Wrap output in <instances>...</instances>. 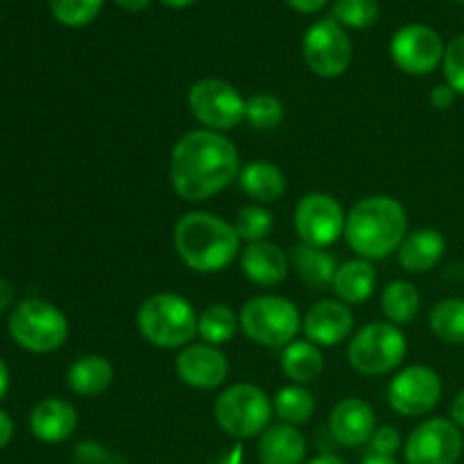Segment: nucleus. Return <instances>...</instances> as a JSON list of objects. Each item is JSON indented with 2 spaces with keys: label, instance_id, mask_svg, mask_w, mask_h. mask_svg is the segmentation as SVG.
<instances>
[{
  "label": "nucleus",
  "instance_id": "obj_1",
  "mask_svg": "<svg viewBox=\"0 0 464 464\" xmlns=\"http://www.w3.org/2000/svg\"><path fill=\"white\" fill-rule=\"evenodd\" d=\"M238 150L227 136L193 130L181 136L170 154V184L186 202H204L238 177Z\"/></svg>",
  "mask_w": 464,
  "mask_h": 464
},
{
  "label": "nucleus",
  "instance_id": "obj_2",
  "mask_svg": "<svg viewBox=\"0 0 464 464\" xmlns=\"http://www.w3.org/2000/svg\"><path fill=\"white\" fill-rule=\"evenodd\" d=\"M406 234V208L388 195L361 199L344 222V238L349 247L365 261H381L397 252Z\"/></svg>",
  "mask_w": 464,
  "mask_h": 464
},
{
  "label": "nucleus",
  "instance_id": "obj_3",
  "mask_svg": "<svg viewBox=\"0 0 464 464\" xmlns=\"http://www.w3.org/2000/svg\"><path fill=\"white\" fill-rule=\"evenodd\" d=\"M175 249L195 272H220L238 254L240 238L222 218L204 211L186 213L175 225Z\"/></svg>",
  "mask_w": 464,
  "mask_h": 464
},
{
  "label": "nucleus",
  "instance_id": "obj_4",
  "mask_svg": "<svg viewBox=\"0 0 464 464\" xmlns=\"http://www.w3.org/2000/svg\"><path fill=\"white\" fill-rule=\"evenodd\" d=\"M198 313L188 299L172 293L152 295L136 313L140 335L161 349L188 347L198 335Z\"/></svg>",
  "mask_w": 464,
  "mask_h": 464
},
{
  "label": "nucleus",
  "instance_id": "obj_5",
  "mask_svg": "<svg viewBox=\"0 0 464 464\" xmlns=\"http://www.w3.org/2000/svg\"><path fill=\"white\" fill-rule=\"evenodd\" d=\"M240 329L252 343L267 349H284L302 329V315L290 299L279 295H258L240 308Z\"/></svg>",
  "mask_w": 464,
  "mask_h": 464
},
{
  "label": "nucleus",
  "instance_id": "obj_6",
  "mask_svg": "<svg viewBox=\"0 0 464 464\" xmlns=\"http://www.w3.org/2000/svg\"><path fill=\"white\" fill-rule=\"evenodd\" d=\"M213 412H216V421L227 435L236 440H249L263 435L270 429L275 408L261 388L238 383L227 388L218 397Z\"/></svg>",
  "mask_w": 464,
  "mask_h": 464
},
{
  "label": "nucleus",
  "instance_id": "obj_7",
  "mask_svg": "<svg viewBox=\"0 0 464 464\" xmlns=\"http://www.w3.org/2000/svg\"><path fill=\"white\" fill-rule=\"evenodd\" d=\"M9 334L18 347L32 353H50L68 338V320L44 299H25L9 315Z\"/></svg>",
  "mask_w": 464,
  "mask_h": 464
},
{
  "label": "nucleus",
  "instance_id": "obj_8",
  "mask_svg": "<svg viewBox=\"0 0 464 464\" xmlns=\"http://www.w3.org/2000/svg\"><path fill=\"white\" fill-rule=\"evenodd\" d=\"M408 352L406 335L392 322H372L349 343V362L358 374L383 376L397 370Z\"/></svg>",
  "mask_w": 464,
  "mask_h": 464
},
{
  "label": "nucleus",
  "instance_id": "obj_9",
  "mask_svg": "<svg viewBox=\"0 0 464 464\" xmlns=\"http://www.w3.org/2000/svg\"><path fill=\"white\" fill-rule=\"evenodd\" d=\"M188 107L193 116L202 122L204 130L227 131L245 121L247 100L229 82L208 77L190 86Z\"/></svg>",
  "mask_w": 464,
  "mask_h": 464
},
{
  "label": "nucleus",
  "instance_id": "obj_10",
  "mask_svg": "<svg viewBox=\"0 0 464 464\" xmlns=\"http://www.w3.org/2000/svg\"><path fill=\"white\" fill-rule=\"evenodd\" d=\"M306 66L320 77H340L352 63V41L338 21L324 18L304 36Z\"/></svg>",
  "mask_w": 464,
  "mask_h": 464
},
{
  "label": "nucleus",
  "instance_id": "obj_11",
  "mask_svg": "<svg viewBox=\"0 0 464 464\" xmlns=\"http://www.w3.org/2000/svg\"><path fill=\"white\" fill-rule=\"evenodd\" d=\"M343 207L335 198L324 193H311L302 198L295 207V229L302 243L313 247H329L344 234Z\"/></svg>",
  "mask_w": 464,
  "mask_h": 464
},
{
  "label": "nucleus",
  "instance_id": "obj_12",
  "mask_svg": "<svg viewBox=\"0 0 464 464\" xmlns=\"http://www.w3.org/2000/svg\"><path fill=\"white\" fill-rule=\"evenodd\" d=\"M442 397V381L438 372L426 365H412L399 372L388 388L392 411L403 417H420L433 411Z\"/></svg>",
  "mask_w": 464,
  "mask_h": 464
},
{
  "label": "nucleus",
  "instance_id": "obj_13",
  "mask_svg": "<svg viewBox=\"0 0 464 464\" xmlns=\"http://www.w3.org/2000/svg\"><path fill=\"white\" fill-rule=\"evenodd\" d=\"M462 433L451 420L424 421L406 442L408 464H456L462 456Z\"/></svg>",
  "mask_w": 464,
  "mask_h": 464
},
{
  "label": "nucleus",
  "instance_id": "obj_14",
  "mask_svg": "<svg viewBox=\"0 0 464 464\" xmlns=\"http://www.w3.org/2000/svg\"><path fill=\"white\" fill-rule=\"evenodd\" d=\"M442 36L426 25H406L392 36V62L408 75H429L444 59Z\"/></svg>",
  "mask_w": 464,
  "mask_h": 464
},
{
  "label": "nucleus",
  "instance_id": "obj_15",
  "mask_svg": "<svg viewBox=\"0 0 464 464\" xmlns=\"http://www.w3.org/2000/svg\"><path fill=\"white\" fill-rule=\"evenodd\" d=\"M175 370L190 388L216 390L229 376V361L213 344H188L177 356Z\"/></svg>",
  "mask_w": 464,
  "mask_h": 464
},
{
  "label": "nucleus",
  "instance_id": "obj_16",
  "mask_svg": "<svg viewBox=\"0 0 464 464\" xmlns=\"http://www.w3.org/2000/svg\"><path fill=\"white\" fill-rule=\"evenodd\" d=\"M306 340H311L317 347H335L343 343L353 329V315L343 302H317L311 306L302 322Z\"/></svg>",
  "mask_w": 464,
  "mask_h": 464
},
{
  "label": "nucleus",
  "instance_id": "obj_17",
  "mask_svg": "<svg viewBox=\"0 0 464 464\" xmlns=\"http://www.w3.org/2000/svg\"><path fill=\"white\" fill-rule=\"evenodd\" d=\"M329 430L335 442L343 444V447L353 449L367 444L376 430L374 411L362 399H343L331 411Z\"/></svg>",
  "mask_w": 464,
  "mask_h": 464
},
{
  "label": "nucleus",
  "instance_id": "obj_18",
  "mask_svg": "<svg viewBox=\"0 0 464 464\" xmlns=\"http://www.w3.org/2000/svg\"><path fill=\"white\" fill-rule=\"evenodd\" d=\"M243 275L256 285H279L288 276V256L275 243H249L240 254Z\"/></svg>",
  "mask_w": 464,
  "mask_h": 464
},
{
  "label": "nucleus",
  "instance_id": "obj_19",
  "mask_svg": "<svg viewBox=\"0 0 464 464\" xmlns=\"http://www.w3.org/2000/svg\"><path fill=\"white\" fill-rule=\"evenodd\" d=\"M30 426L34 438L41 442H63L75 430L77 411L71 401H63V399H44L32 411Z\"/></svg>",
  "mask_w": 464,
  "mask_h": 464
},
{
  "label": "nucleus",
  "instance_id": "obj_20",
  "mask_svg": "<svg viewBox=\"0 0 464 464\" xmlns=\"http://www.w3.org/2000/svg\"><path fill=\"white\" fill-rule=\"evenodd\" d=\"M447 254V238L438 229H415L399 245V263L411 275L433 270Z\"/></svg>",
  "mask_w": 464,
  "mask_h": 464
},
{
  "label": "nucleus",
  "instance_id": "obj_21",
  "mask_svg": "<svg viewBox=\"0 0 464 464\" xmlns=\"http://www.w3.org/2000/svg\"><path fill=\"white\" fill-rule=\"evenodd\" d=\"M306 458V440L295 426H270L258 442L261 464H302Z\"/></svg>",
  "mask_w": 464,
  "mask_h": 464
},
{
  "label": "nucleus",
  "instance_id": "obj_22",
  "mask_svg": "<svg viewBox=\"0 0 464 464\" xmlns=\"http://www.w3.org/2000/svg\"><path fill=\"white\" fill-rule=\"evenodd\" d=\"M376 270L372 261L356 258L338 267L334 279V293L343 304H362L374 295Z\"/></svg>",
  "mask_w": 464,
  "mask_h": 464
},
{
  "label": "nucleus",
  "instance_id": "obj_23",
  "mask_svg": "<svg viewBox=\"0 0 464 464\" xmlns=\"http://www.w3.org/2000/svg\"><path fill=\"white\" fill-rule=\"evenodd\" d=\"M111 381L113 367L104 356H82L68 370V388L80 397H98Z\"/></svg>",
  "mask_w": 464,
  "mask_h": 464
},
{
  "label": "nucleus",
  "instance_id": "obj_24",
  "mask_svg": "<svg viewBox=\"0 0 464 464\" xmlns=\"http://www.w3.org/2000/svg\"><path fill=\"white\" fill-rule=\"evenodd\" d=\"M293 258V266L297 270L299 279L304 284H308L311 288L320 290L324 285H334L335 272H338V263L331 256L329 252H324L322 247H313V245H297L290 254Z\"/></svg>",
  "mask_w": 464,
  "mask_h": 464
},
{
  "label": "nucleus",
  "instance_id": "obj_25",
  "mask_svg": "<svg viewBox=\"0 0 464 464\" xmlns=\"http://www.w3.org/2000/svg\"><path fill=\"white\" fill-rule=\"evenodd\" d=\"M240 186L256 202L272 204L284 198L285 177L275 163L254 161L240 170Z\"/></svg>",
  "mask_w": 464,
  "mask_h": 464
},
{
  "label": "nucleus",
  "instance_id": "obj_26",
  "mask_svg": "<svg viewBox=\"0 0 464 464\" xmlns=\"http://www.w3.org/2000/svg\"><path fill=\"white\" fill-rule=\"evenodd\" d=\"M281 370L297 385L311 383L324 370V358L317 344L311 340H293L281 352Z\"/></svg>",
  "mask_w": 464,
  "mask_h": 464
},
{
  "label": "nucleus",
  "instance_id": "obj_27",
  "mask_svg": "<svg viewBox=\"0 0 464 464\" xmlns=\"http://www.w3.org/2000/svg\"><path fill=\"white\" fill-rule=\"evenodd\" d=\"M272 408H275V415L284 424L299 426L306 424L313 417V412H315V397L304 385H285V388L276 392Z\"/></svg>",
  "mask_w": 464,
  "mask_h": 464
},
{
  "label": "nucleus",
  "instance_id": "obj_28",
  "mask_svg": "<svg viewBox=\"0 0 464 464\" xmlns=\"http://www.w3.org/2000/svg\"><path fill=\"white\" fill-rule=\"evenodd\" d=\"M420 293L408 281H392L381 295V306L392 324H408L420 313Z\"/></svg>",
  "mask_w": 464,
  "mask_h": 464
},
{
  "label": "nucleus",
  "instance_id": "obj_29",
  "mask_svg": "<svg viewBox=\"0 0 464 464\" xmlns=\"http://www.w3.org/2000/svg\"><path fill=\"white\" fill-rule=\"evenodd\" d=\"M238 324V315L229 306H225V304H213V306H207L199 313L198 334L208 344L218 347V344H225L234 338Z\"/></svg>",
  "mask_w": 464,
  "mask_h": 464
},
{
  "label": "nucleus",
  "instance_id": "obj_30",
  "mask_svg": "<svg viewBox=\"0 0 464 464\" xmlns=\"http://www.w3.org/2000/svg\"><path fill=\"white\" fill-rule=\"evenodd\" d=\"M430 331L447 344H464V299H444L430 311Z\"/></svg>",
  "mask_w": 464,
  "mask_h": 464
},
{
  "label": "nucleus",
  "instance_id": "obj_31",
  "mask_svg": "<svg viewBox=\"0 0 464 464\" xmlns=\"http://www.w3.org/2000/svg\"><path fill=\"white\" fill-rule=\"evenodd\" d=\"M285 109L279 98L270 93H258L247 100V109H245V121L254 127V130H276L284 122Z\"/></svg>",
  "mask_w": 464,
  "mask_h": 464
},
{
  "label": "nucleus",
  "instance_id": "obj_32",
  "mask_svg": "<svg viewBox=\"0 0 464 464\" xmlns=\"http://www.w3.org/2000/svg\"><path fill=\"white\" fill-rule=\"evenodd\" d=\"M379 0H338L334 5V21L340 25L365 30L379 21Z\"/></svg>",
  "mask_w": 464,
  "mask_h": 464
},
{
  "label": "nucleus",
  "instance_id": "obj_33",
  "mask_svg": "<svg viewBox=\"0 0 464 464\" xmlns=\"http://www.w3.org/2000/svg\"><path fill=\"white\" fill-rule=\"evenodd\" d=\"M272 225V213L263 207H245L240 208L238 218H236V234H238L240 240H247L249 243H261V240L267 238Z\"/></svg>",
  "mask_w": 464,
  "mask_h": 464
},
{
  "label": "nucleus",
  "instance_id": "obj_34",
  "mask_svg": "<svg viewBox=\"0 0 464 464\" xmlns=\"http://www.w3.org/2000/svg\"><path fill=\"white\" fill-rule=\"evenodd\" d=\"M50 9L62 25L82 27L98 16L102 0H50Z\"/></svg>",
  "mask_w": 464,
  "mask_h": 464
},
{
  "label": "nucleus",
  "instance_id": "obj_35",
  "mask_svg": "<svg viewBox=\"0 0 464 464\" xmlns=\"http://www.w3.org/2000/svg\"><path fill=\"white\" fill-rule=\"evenodd\" d=\"M444 77L456 93L464 95V34L456 36L444 50Z\"/></svg>",
  "mask_w": 464,
  "mask_h": 464
},
{
  "label": "nucleus",
  "instance_id": "obj_36",
  "mask_svg": "<svg viewBox=\"0 0 464 464\" xmlns=\"http://www.w3.org/2000/svg\"><path fill=\"white\" fill-rule=\"evenodd\" d=\"M367 444H370V456L392 458L394 453L399 451L401 438H399L397 429H392V426H383V429L374 430V435H372Z\"/></svg>",
  "mask_w": 464,
  "mask_h": 464
},
{
  "label": "nucleus",
  "instance_id": "obj_37",
  "mask_svg": "<svg viewBox=\"0 0 464 464\" xmlns=\"http://www.w3.org/2000/svg\"><path fill=\"white\" fill-rule=\"evenodd\" d=\"M456 91L451 89L449 84H440L430 91V104L435 109H449L453 102H456Z\"/></svg>",
  "mask_w": 464,
  "mask_h": 464
},
{
  "label": "nucleus",
  "instance_id": "obj_38",
  "mask_svg": "<svg viewBox=\"0 0 464 464\" xmlns=\"http://www.w3.org/2000/svg\"><path fill=\"white\" fill-rule=\"evenodd\" d=\"M290 7H295L297 12L302 14H313V12H320L322 7L326 5V0H285Z\"/></svg>",
  "mask_w": 464,
  "mask_h": 464
},
{
  "label": "nucleus",
  "instance_id": "obj_39",
  "mask_svg": "<svg viewBox=\"0 0 464 464\" xmlns=\"http://www.w3.org/2000/svg\"><path fill=\"white\" fill-rule=\"evenodd\" d=\"M12 435H14V424H12V420H9L7 412L0 411V449L7 447L9 440H12Z\"/></svg>",
  "mask_w": 464,
  "mask_h": 464
},
{
  "label": "nucleus",
  "instance_id": "obj_40",
  "mask_svg": "<svg viewBox=\"0 0 464 464\" xmlns=\"http://www.w3.org/2000/svg\"><path fill=\"white\" fill-rule=\"evenodd\" d=\"M451 421L458 429H464V390L451 403Z\"/></svg>",
  "mask_w": 464,
  "mask_h": 464
},
{
  "label": "nucleus",
  "instance_id": "obj_41",
  "mask_svg": "<svg viewBox=\"0 0 464 464\" xmlns=\"http://www.w3.org/2000/svg\"><path fill=\"white\" fill-rule=\"evenodd\" d=\"M12 302H14L12 285H9L5 279H0V313L7 311V308L12 306Z\"/></svg>",
  "mask_w": 464,
  "mask_h": 464
},
{
  "label": "nucleus",
  "instance_id": "obj_42",
  "mask_svg": "<svg viewBox=\"0 0 464 464\" xmlns=\"http://www.w3.org/2000/svg\"><path fill=\"white\" fill-rule=\"evenodd\" d=\"M122 9H130V12H140L150 5V0H116Z\"/></svg>",
  "mask_w": 464,
  "mask_h": 464
},
{
  "label": "nucleus",
  "instance_id": "obj_43",
  "mask_svg": "<svg viewBox=\"0 0 464 464\" xmlns=\"http://www.w3.org/2000/svg\"><path fill=\"white\" fill-rule=\"evenodd\" d=\"M7 388H9V370L3 362V358H0V399L7 394Z\"/></svg>",
  "mask_w": 464,
  "mask_h": 464
},
{
  "label": "nucleus",
  "instance_id": "obj_44",
  "mask_svg": "<svg viewBox=\"0 0 464 464\" xmlns=\"http://www.w3.org/2000/svg\"><path fill=\"white\" fill-rule=\"evenodd\" d=\"M362 464H399L394 458H379V456H367Z\"/></svg>",
  "mask_w": 464,
  "mask_h": 464
},
{
  "label": "nucleus",
  "instance_id": "obj_45",
  "mask_svg": "<svg viewBox=\"0 0 464 464\" xmlns=\"http://www.w3.org/2000/svg\"><path fill=\"white\" fill-rule=\"evenodd\" d=\"M308 464H344V462L335 456H317L315 460H311Z\"/></svg>",
  "mask_w": 464,
  "mask_h": 464
},
{
  "label": "nucleus",
  "instance_id": "obj_46",
  "mask_svg": "<svg viewBox=\"0 0 464 464\" xmlns=\"http://www.w3.org/2000/svg\"><path fill=\"white\" fill-rule=\"evenodd\" d=\"M163 5H168V7L172 9H181V7H188V5H193L195 0H161Z\"/></svg>",
  "mask_w": 464,
  "mask_h": 464
},
{
  "label": "nucleus",
  "instance_id": "obj_47",
  "mask_svg": "<svg viewBox=\"0 0 464 464\" xmlns=\"http://www.w3.org/2000/svg\"><path fill=\"white\" fill-rule=\"evenodd\" d=\"M458 3H464V0H458Z\"/></svg>",
  "mask_w": 464,
  "mask_h": 464
}]
</instances>
